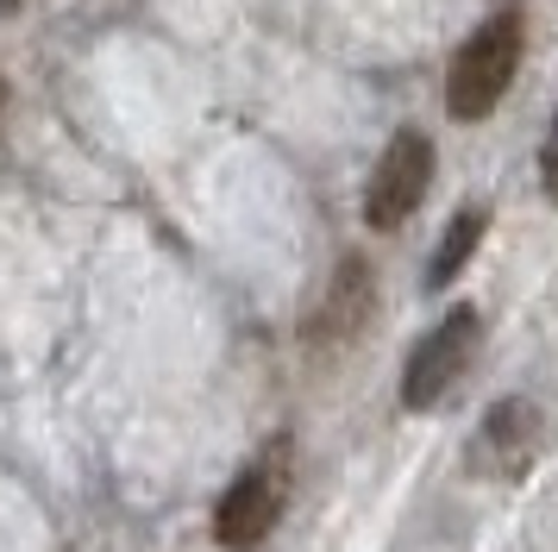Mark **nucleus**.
<instances>
[{
	"instance_id": "f257e3e1",
	"label": "nucleus",
	"mask_w": 558,
	"mask_h": 552,
	"mask_svg": "<svg viewBox=\"0 0 558 552\" xmlns=\"http://www.w3.org/2000/svg\"><path fill=\"white\" fill-rule=\"evenodd\" d=\"M521 70V13L502 7L464 38V50L452 57V75H446V113L452 120H483L496 113L508 95V82Z\"/></svg>"
},
{
	"instance_id": "f03ea898",
	"label": "nucleus",
	"mask_w": 558,
	"mask_h": 552,
	"mask_svg": "<svg viewBox=\"0 0 558 552\" xmlns=\"http://www.w3.org/2000/svg\"><path fill=\"white\" fill-rule=\"evenodd\" d=\"M289 508V440H270L245 471L232 477V490L214 508V540L227 552H252L270 540V527Z\"/></svg>"
},
{
	"instance_id": "7ed1b4c3",
	"label": "nucleus",
	"mask_w": 558,
	"mask_h": 552,
	"mask_svg": "<svg viewBox=\"0 0 558 552\" xmlns=\"http://www.w3.org/2000/svg\"><path fill=\"white\" fill-rule=\"evenodd\" d=\"M477 308H452L446 321L433 326L421 346L408 351V371H402V408H439V401L452 396V383L471 371V351H477Z\"/></svg>"
},
{
	"instance_id": "20e7f679",
	"label": "nucleus",
	"mask_w": 558,
	"mask_h": 552,
	"mask_svg": "<svg viewBox=\"0 0 558 552\" xmlns=\"http://www.w3.org/2000/svg\"><path fill=\"white\" fill-rule=\"evenodd\" d=\"M433 182V145L427 132H396L389 145H383L377 170H371V189H364V220L377 226V232H396V226L421 207V195H427Z\"/></svg>"
},
{
	"instance_id": "39448f33",
	"label": "nucleus",
	"mask_w": 558,
	"mask_h": 552,
	"mask_svg": "<svg viewBox=\"0 0 558 552\" xmlns=\"http://www.w3.org/2000/svg\"><path fill=\"white\" fill-rule=\"evenodd\" d=\"M539 452V408L533 401H496L489 421L477 427V446H471V465L489 477H521Z\"/></svg>"
},
{
	"instance_id": "423d86ee",
	"label": "nucleus",
	"mask_w": 558,
	"mask_h": 552,
	"mask_svg": "<svg viewBox=\"0 0 558 552\" xmlns=\"http://www.w3.org/2000/svg\"><path fill=\"white\" fill-rule=\"evenodd\" d=\"M364 321H371V271H364V257H345L327 301H320V314L307 321V339L314 346H345Z\"/></svg>"
},
{
	"instance_id": "0eeeda50",
	"label": "nucleus",
	"mask_w": 558,
	"mask_h": 552,
	"mask_svg": "<svg viewBox=\"0 0 558 552\" xmlns=\"http://www.w3.org/2000/svg\"><path fill=\"white\" fill-rule=\"evenodd\" d=\"M483 226H489V214H483V207H464V214L446 226V239H439V251H433V264H427V289H446V283H452L464 264H471V251H477Z\"/></svg>"
},
{
	"instance_id": "6e6552de",
	"label": "nucleus",
	"mask_w": 558,
	"mask_h": 552,
	"mask_svg": "<svg viewBox=\"0 0 558 552\" xmlns=\"http://www.w3.org/2000/svg\"><path fill=\"white\" fill-rule=\"evenodd\" d=\"M539 182L558 201V113H553V132H546V151H539Z\"/></svg>"
},
{
	"instance_id": "1a4fd4ad",
	"label": "nucleus",
	"mask_w": 558,
	"mask_h": 552,
	"mask_svg": "<svg viewBox=\"0 0 558 552\" xmlns=\"http://www.w3.org/2000/svg\"><path fill=\"white\" fill-rule=\"evenodd\" d=\"M13 7H20V0H0V13H13Z\"/></svg>"
},
{
	"instance_id": "9d476101",
	"label": "nucleus",
	"mask_w": 558,
	"mask_h": 552,
	"mask_svg": "<svg viewBox=\"0 0 558 552\" xmlns=\"http://www.w3.org/2000/svg\"><path fill=\"white\" fill-rule=\"evenodd\" d=\"M0 113H7V82H0Z\"/></svg>"
}]
</instances>
